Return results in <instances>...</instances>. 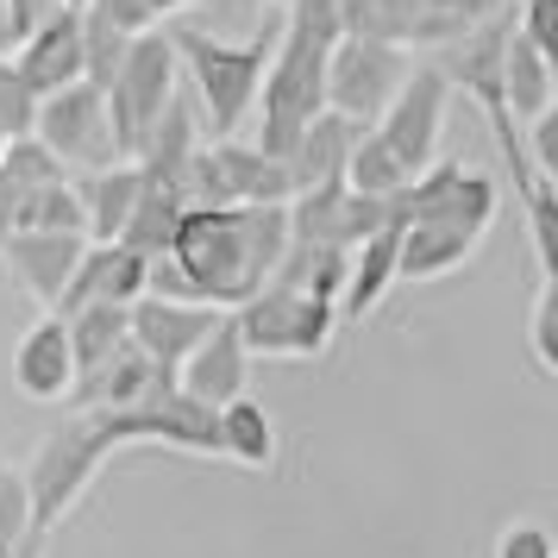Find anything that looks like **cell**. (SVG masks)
<instances>
[{"label": "cell", "mask_w": 558, "mask_h": 558, "mask_svg": "<svg viewBox=\"0 0 558 558\" xmlns=\"http://www.w3.org/2000/svg\"><path fill=\"white\" fill-rule=\"evenodd\" d=\"M289 252V207H245V202H207L182 214L170 252L151 257V289L170 302H202V307H245L277 277Z\"/></svg>", "instance_id": "cell-1"}, {"label": "cell", "mask_w": 558, "mask_h": 558, "mask_svg": "<svg viewBox=\"0 0 558 558\" xmlns=\"http://www.w3.org/2000/svg\"><path fill=\"white\" fill-rule=\"evenodd\" d=\"M339 38H345L339 0H289L270 70H264V88H257V151L289 163L295 138L327 113L320 88H327V57Z\"/></svg>", "instance_id": "cell-2"}, {"label": "cell", "mask_w": 558, "mask_h": 558, "mask_svg": "<svg viewBox=\"0 0 558 558\" xmlns=\"http://www.w3.org/2000/svg\"><path fill=\"white\" fill-rule=\"evenodd\" d=\"M277 32L282 20L252 32V38H214V32H189V26L170 32L177 70L189 76V95H195L207 138H239V126L257 113V88H264L270 51H277Z\"/></svg>", "instance_id": "cell-3"}, {"label": "cell", "mask_w": 558, "mask_h": 558, "mask_svg": "<svg viewBox=\"0 0 558 558\" xmlns=\"http://www.w3.org/2000/svg\"><path fill=\"white\" fill-rule=\"evenodd\" d=\"M120 452L113 446V433L95 408H76L63 427H51L38 439V452H32V471H26V496H32V539H26V558L45 553V539H51L76 502L88 496V483L101 477V464Z\"/></svg>", "instance_id": "cell-4"}, {"label": "cell", "mask_w": 558, "mask_h": 558, "mask_svg": "<svg viewBox=\"0 0 558 558\" xmlns=\"http://www.w3.org/2000/svg\"><path fill=\"white\" fill-rule=\"evenodd\" d=\"M170 101H177V45H170V26H151L126 45L120 70L107 82V120H113V145L126 163H138V151L151 145Z\"/></svg>", "instance_id": "cell-5"}, {"label": "cell", "mask_w": 558, "mask_h": 558, "mask_svg": "<svg viewBox=\"0 0 558 558\" xmlns=\"http://www.w3.org/2000/svg\"><path fill=\"white\" fill-rule=\"evenodd\" d=\"M408 70H414V51L389 45V38H357L345 32L327 57V113L345 120V126H377L383 107L402 95Z\"/></svg>", "instance_id": "cell-6"}, {"label": "cell", "mask_w": 558, "mask_h": 558, "mask_svg": "<svg viewBox=\"0 0 558 558\" xmlns=\"http://www.w3.org/2000/svg\"><path fill=\"white\" fill-rule=\"evenodd\" d=\"M232 327H239L252 357H320L339 332V307L327 295L264 282L245 307H232Z\"/></svg>", "instance_id": "cell-7"}, {"label": "cell", "mask_w": 558, "mask_h": 558, "mask_svg": "<svg viewBox=\"0 0 558 558\" xmlns=\"http://www.w3.org/2000/svg\"><path fill=\"white\" fill-rule=\"evenodd\" d=\"M32 138H38L63 170H82V177H95V170H107V163H126L120 145H113L107 88L101 82H88V76L38 101V126H32Z\"/></svg>", "instance_id": "cell-8"}, {"label": "cell", "mask_w": 558, "mask_h": 558, "mask_svg": "<svg viewBox=\"0 0 558 558\" xmlns=\"http://www.w3.org/2000/svg\"><path fill=\"white\" fill-rule=\"evenodd\" d=\"M207 202H245V207H289L295 202V170L282 157L232 138H207L195 157V207Z\"/></svg>", "instance_id": "cell-9"}, {"label": "cell", "mask_w": 558, "mask_h": 558, "mask_svg": "<svg viewBox=\"0 0 558 558\" xmlns=\"http://www.w3.org/2000/svg\"><path fill=\"white\" fill-rule=\"evenodd\" d=\"M446 107H452V82L439 76L433 63H414V70H408V82H402V95L383 107V120L371 126L383 145L396 151V163H402L408 177H421V170H433V163H439Z\"/></svg>", "instance_id": "cell-10"}, {"label": "cell", "mask_w": 558, "mask_h": 558, "mask_svg": "<svg viewBox=\"0 0 558 558\" xmlns=\"http://www.w3.org/2000/svg\"><path fill=\"white\" fill-rule=\"evenodd\" d=\"M214 320H220V307L170 302V295H138V302L126 307V339L151 357L163 377H177L182 357H189L207 332H214Z\"/></svg>", "instance_id": "cell-11"}, {"label": "cell", "mask_w": 558, "mask_h": 558, "mask_svg": "<svg viewBox=\"0 0 558 558\" xmlns=\"http://www.w3.org/2000/svg\"><path fill=\"white\" fill-rule=\"evenodd\" d=\"M82 252H88L82 232H13V239L0 245V264H7V277L26 289V302L38 307V314H57L63 282L76 277Z\"/></svg>", "instance_id": "cell-12"}, {"label": "cell", "mask_w": 558, "mask_h": 558, "mask_svg": "<svg viewBox=\"0 0 558 558\" xmlns=\"http://www.w3.org/2000/svg\"><path fill=\"white\" fill-rule=\"evenodd\" d=\"M177 389H182V396H195L202 408H214V414L252 389V352H245V339H239V327H232V314H220L214 332L182 357Z\"/></svg>", "instance_id": "cell-13"}, {"label": "cell", "mask_w": 558, "mask_h": 558, "mask_svg": "<svg viewBox=\"0 0 558 558\" xmlns=\"http://www.w3.org/2000/svg\"><path fill=\"white\" fill-rule=\"evenodd\" d=\"M13 70L26 76V88L38 95V101L88 76V51H82V7H63V13H51L38 32H26V38L13 45Z\"/></svg>", "instance_id": "cell-14"}, {"label": "cell", "mask_w": 558, "mask_h": 558, "mask_svg": "<svg viewBox=\"0 0 558 558\" xmlns=\"http://www.w3.org/2000/svg\"><path fill=\"white\" fill-rule=\"evenodd\" d=\"M151 289V264L138 252H126V245H88L76 264V277L63 282V302H57V320L63 314H76V307H132L138 295Z\"/></svg>", "instance_id": "cell-15"}, {"label": "cell", "mask_w": 558, "mask_h": 558, "mask_svg": "<svg viewBox=\"0 0 558 558\" xmlns=\"http://www.w3.org/2000/svg\"><path fill=\"white\" fill-rule=\"evenodd\" d=\"M13 389L26 402H70L76 389V357H70V332L57 314H38L20 345H13Z\"/></svg>", "instance_id": "cell-16"}, {"label": "cell", "mask_w": 558, "mask_h": 558, "mask_svg": "<svg viewBox=\"0 0 558 558\" xmlns=\"http://www.w3.org/2000/svg\"><path fill=\"white\" fill-rule=\"evenodd\" d=\"M76 195H82L88 245H120L132 207H138V195H145V170H138V163H107V170H95V177L76 182Z\"/></svg>", "instance_id": "cell-17"}, {"label": "cell", "mask_w": 558, "mask_h": 558, "mask_svg": "<svg viewBox=\"0 0 558 558\" xmlns=\"http://www.w3.org/2000/svg\"><path fill=\"white\" fill-rule=\"evenodd\" d=\"M477 232L446 227V220H414L402 227V252H396V282H433V277H452L477 257Z\"/></svg>", "instance_id": "cell-18"}, {"label": "cell", "mask_w": 558, "mask_h": 558, "mask_svg": "<svg viewBox=\"0 0 558 558\" xmlns=\"http://www.w3.org/2000/svg\"><path fill=\"white\" fill-rule=\"evenodd\" d=\"M396 252H402V227L371 232L345 264V289H339V320H371L383 295L396 289Z\"/></svg>", "instance_id": "cell-19"}, {"label": "cell", "mask_w": 558, "mask_h": 558, "mask_svg": "<svg viewBox=\"0 0 558 558\" xmlns=\"http://www.w3.org/2000/svg\"><path fill=\"white\" fill-rule=\"evenodd\" d=\"M553 101H558V70L533 51L521 32H508V45H502V107H508V120H514V126H521V120H539Z\"/></svg>", "instance_id": "cell-20"}, {"label": "cell", "mask_w": 558, "mask_h": 558, "mask_svg": "<svg viewBox=\"0 0 558 558\" xmlns=\"http://www.w3.org/2000/svg\"><path fill=\"white\" fill-rule=\"evenodd\" d=\"M364 126H345V120H332L320 113L314 126L295 138V151H289V170H295V195L307 189H327V182H345V157H352V138Z\"/></svg>", "instance_id": "cell-21"}, {"label": "cell", "mask_w": 558, "mask_h": 558, "mask_svg": "<svg viewBox=\"0 0 558 558\" xmlns=\"http://www.w3.org/2000/svg\"><path fill=\"white\" fill-rule=\"evenodd\" d=\"M214 421H220V458L245 464V471H270V464H277V421L264 414V402L239 396V402H227Z\"/></svg>", "instance_id": "cell-22"}, {"label": "cell", "mask_w": 558, "mask_h": 558, "mask_svg": "<svg viewBox=\"0 0 558 558\" xmlns=\"http://www.w3.org/2000/svg\"><path fill=\"white\" fill-rule=\"evenodd\" d=\"M182 214H189V202H182L177 189H163V182L145 177V195H138V207H132V220H126V232H120V245L151 264V257L170 252V239H177Z\"/></svg>", "instance_id": "cell-23"}, {"label": "cell", "mask_w": 558, "mask_h": 558, "mask_svg": "<svg viewBox=\"0 0 558 558\" xmlns=\"http://www.w3.org/2000/svg\"><path fill=\"white\" fill-rule=\"evenodd\" d=\"M63 332H70V357H76V383H82L126 345V307H107V302L76 307V314H63Z\"/></svg>", "instance_id": "cell-24"}, {"label": "cell", "mask_w": 558, "mask_h": 558, "mask_svg": "<svg viewBox=\"0 0 558 558\" xmlns=\"http://www.w3.org/2000/svg\"><path fill=\"white\" fill-rule=\"evenodd\" d=\"M408 182H414V177L396 163V151L383 145L377 132H371V126L357 132L352 157H345V189H352V195H377V202H383V195H396V189H408Z\"/></svg>", "instance_id": "cell-25"}, {"label": "cell", "mask_w": 558, "mask_h": 558, "mask_svg": "<svg viewBox=\"0 0 558 558\" xmlns=\"http://www.w3.org/2000/svg\"><path fill=\"white\" fill-rule=\"evenodd\" d=\"M20 232H82V239H88L76 182H51V189L20 195Z\"/></svg>", "instance_id": "cell-26"}, {"label": "cell", "mask_w": 558, "mask_h": 558, "mask_svg": "<svg viewBox=\"0 0 558 558\" xmlns=\"http://www.w3.org/2000/svg\"><path fill=\"white\" fill-rule=\"evenodd\" d=\"M0 177L13 182V195H32V189L70 182V170H63L38 138H13V145H0Z\"/></svg>", "instance_id": "cell-27"}, {"label": "cell", "mask_w": 558, "mask_h": 558, "mask_svg": "<svg viewBox=\"0 0 558 558\" xmlns=\"http://www.w3.org/2000/svg\"><path fill=\"white\" fill-rule=\"evenodd\" d=\"M32 126H38V95H32L26 76L13 70V57H0V145L32 138Z\"/></svg>", "instance_id": "cell-28"}, {"label": "cell", "mask_w": 558, "mask_h": 558, "mask_svg": "<svg viewBox=\"0 0 558 558\" xmlns=\"http://www.w3.org/2000/svg\"><path fill=\"white\" fill-rule=\"evenodd\" d=\"M207 20H214V38L220 32H239V38H252V32H264V26H277L282 13L270 7V0H195Z\"/></svg>", "instance_id": "cell-29"}, {"label": "cell", "mask_w": 558, "mask_h": 558, "mask_svg": "<svg viewBox=\"0 0 558 558\" xmlns=\"http://www.w3.org/2000/svg\"><path fill=\"white\" fill-rule=\"evenodd\" d=\"M0 539H13L20 558H26V539H32V496H26V471L0 464Z\"/></svg>", "instance_id": "cell-30"}, {"label": "cell", "mask_w": 558, "mask_h": 558, "mask_svg": "<svg viewBox=\"0 0 558 558\" xmlns=\"http://www.w3.org/2000/svg\"><path fill=\"white\" fill-rule=\"evenodd\" d=\"M527 345L539 357V371L558 377V277L539 282V302H533V320H527Z\"/></svg>", "instance_id": "cell-31"}, {"label": "cell", "mask_w": 558, "mask_h": 558, "mask_svg": "<svg viewBox=\"0 0 558 558\" xmlns=\"http://www.w3.org/2000/svg\"><path fill=\"white\" fill-rule=\"evenodd\" d=\"M521 151H527L533 177H546L558 189V101L539 113V120H527V138H521Z\"/></svg>", "instance_id": "cell-32"}, {"label": "cell", "mask_w": 558, "mask_h": 558, "mask_svg": "<svg viewBox=\"0 0 558 558\" xmlns=\"http://www.w3.org/2000/svg\"><path fill=\"white\" fill-rule=\"evenodd\" d=\"M521 38L558 70V0H521Z\"/></svg>", "instance_id": "cell-33"}, {"label": "cell", "mask_w": 558, "mask_h": 558, "mask_svg": "<svg viewBox=\"0 0 558 558\" xmlns=\"http://www.w3.org/2000/svg\"><path fill=\"white\" fill-rule=\"evenodd\" d=\"M558 553V539L539 521H514V527L496 533V558H553Z\"/></svg>", "instance_id": "cell-34"}, {"label": "cell", "mask_w": 558, "mask_h": 558, "mask_svg": "<svg viewBox=\"0 0 558 558\" xmlns=\"http://www.w3.org/2000/svg\"><path fill=\"white\" fill-rule=\"evenodd\" d=\"M51 13H63V0H7V20H13V38L38 32Z\"/></svg>", "instance_id": "cell-35"}, {"label": "cell", "mask_w": 558, "mask_h": 558, "mask_svg": "<svg viewBox=\"0 0 558 558\" xmlns=\"http://www.w3.org/2000/svg\"><path fill=\"white\" fill-rule=\"evenodd\" d=\"M20 232V195H13V182L0 177V245Z\"/></svg>", "instance_id": "cell-36"}, {"label": "cell", "mask_w": 558, "mask_h": 558, "mask_svg": "<svg viewBox=\"0 0 558 558\" xmlns=\"http://www.w3.org/2000/svg\"><path fill=\"white\" fill-rule=\"evenodd\" d=\"M13 45H20V38H13V20H7V0H0V57H13Z\"/></svg>", "instance_id": "cell-37"}, {"label": "cell", "mask_w": 558, "mask_h": 558, "mask_svg": "<svg viewBox=\"0 0 558 558\" xmlns=\"http://www.w3.org/2000/svg\"><path fill=\"white\" fill-rule=\"evenodd\" d=\"M0 558H20V546H13V539H0Z\"/></svg>", "instance_id": "cell-38"}, {"label": "cell", "mask_w": 558, "mask_h": 558, "mask_svg": "<svg viewBox=\"0 0 558 558\" xmlns=\"http://www.w3.org/2000/svg\"><path fill=\"white\" fill-rule=\"evenodd\" d=\"M270 7H277V13H289V0H270Z\"/></svg>", "instance_id": "cell-39"}, {"label": "cell", "mask_w": 558, "mask_h": 558, "mask_svg": "<svg viewBox=\"0 0 558 558\" xmlns=\"http://www.w3.org/2000/svg\"><path fill=\"white\" fill-rule=\"evenodd\" d=\"M63 7H88V0H63Z\"/></svg>", "instance_id": "cell-40"}, {"label": "cell", "mask_w": 558, "mask_h": 558, "mask_svg": "<svg viewBox=\"0 0 558 558\" xmlns=\"http://www.w3.org/2000/svg\"><path fill=\"white\" fill-rule=\"evenodd\" d=\"M553 558H558V553H553Z\"/></svg>", "instance_id": "cell-41"}]
</instances>
